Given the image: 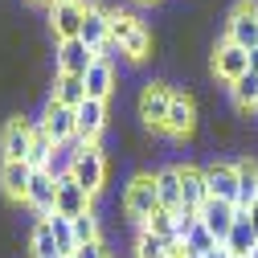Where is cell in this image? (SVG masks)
Returning <instances> with one entry per match:
<instances>
[{"mask_svg": "<svg viewBox=\"0 0 258 258\" xmlns=\"http://www.w3.org/2000/svg\"><path fill=\"white\" fill-rule=\"evenodd\" d=\"M111 41H119V49L127 53V61L152 57V29L136 13H123V9L111 13Z\"/></svg>", "mask_w": 258, "mask_h": 258, "instance_id": "obj_1", "label": "cell"}, {"mask_svg": "<svg viewBox=\"0 0 258 258\" xmlns=\"http://www.w3.org/2000/svg\"><path fill=\"white\" fill-rule=\"evenodd\" d=\"M156 209H160V197H156V172H136L132 180H127V188H123V213H127V221L144 225Z\"/></svg>", "mask_w": 258, "mask_h": 258, "instance_id": "obj_2", "label": "cell"}, {"mask_svg": "<svg viewBox=\"0 0 258 258\" xmlns=\"http://www.w3.org/2000/svg\"><path fill=\"white\" fill-rule=\"evenodd\" d=\"M66 176H74V184H82L90 197H99L103 184H107V152L99 144H82Z\"/></svg>", "mask_w": 258, "mask_h": 258, "instance_id": "obj_3", "label": "cell"}, {"mask_svg": "<svg viewBox=\"0 0 258 258\" xmlns=\"http://www.w3.org/2000/svg\"><path fill=\"white\" fill-rule=\"evenodd\" d=\"M172 94H176V90H172L168 82H144L140 103H136L140 123L152 127V132H164V119H168V107H172Z\"/></svg>", "mask_w": 258, "mask_h": 258, "instance_id": "obj_4", "label": "cell"}, {"mask_svg": "<svg viewBox=\"0 0 258 258\" xmlns=\"http://www.w3.org/2000/svg\"><path fill=\"white\" fill-rule=\"evenodd\" d=\"M221 37H230L246 53L258 49V5H254V0H238V5L230 9V21H225V33Z\"/></svg>", "mask_w": 258, "mask_h": 258, "instance_id": "obj_5", "label": "cell"}, {"mask_svg": "<svg viewBox=\"0 0 258 258\" xmlns=\"http://www.w3.org/2000/svg\"><path fill=\"white\" fill-rule=\"evenodd\" d=\"M209 70H213V78H221L225 86H230V82H238L250 70V53L242 45H234L230 37H221L213 45V53H209Z\"/></svg>", "mask_w": 258, "mask_h": 258, "instance_id": "obj_6", "label": "cell"}, {"mask_svg": "<svg viewBox=\"0 0 258 258\" xmlns=\"http://www.w3.org/2000/svg\"><path fill=\"white\" fill-rule=\"evenodd\" d=\"M99 61V53H94L82 37H70V41H53V74H78L86 78V70Z\"/></svg>", "mask_w": 258, "mask_h": 258, "instance_id": "obj_7", "label": "cell"}, {"mask_svg": "<svg viewBox=\"0 0 258 258\" xmlns=\"http://www.w3.org/2000/svg\"><path fill=\"white\" fill-rule=\"evenodd\" d=\"M86 5H90V0H49V29H53V41H70V37L82 33Z\"/></svg>", "mask_w": 258, "mask_h": 258, "instance_id": "obj_8", "label": "cell"}, {"mask_svg": "<svg viewBox=\"0 0 258 258\" xmlns=\"http://www.w3.org/2000/svg\"><path fill=\"white\" fill-rule=\"evenodd\" d=\"M33 132H37V119L13 115L5 123V132H0V156L5 160H29V152H33Z\"/></svg>", "mask_w": 258, "mask_h": 258, "instance_id": "obj_9", "label": "cell"}, {"mask_svg": "<svg viewBox=\"0 0 258 258\" xmlns=\"http://www.w3.org/2000/svg\"><path fill=\"white\" fill-rule=\"evenodd\" d=\"M197 132V99L192 94H172V107L164 119V136L168 140H188Z\"/></svg>", "mask_w": 258, "mask_h": 258, "instance_id": "obj_10", "label": "cell"}, {"mask_svg": "<svg viewBox=\"0 0 258 258\" xmlns=\"http://www.w3.org/2000/svg\"><path fill=\"white\" fill-rule=\"evenodd\" d=\"M41 127H45V136H49L53 144H70V140H78L74 107H61V103H53V99H45V107H41Z\"/></svg>", "mask_w": 258, "mask_h": 258, "instance_id": "obj_11", "label": "cell"}, {"mask_svg": "<svg viewBox=\"0 0 258 258\" xmlns=\"http://www.w3.org/2000/svg\"><path fill=\"white\" fill-rule=\"evenodd\" d=\"M111 5H103V0H90V5H86V21H82V41L94 49V53H99L107 41H111Z\"/></svg>", "mask_w": 258, "mask_h": 258, "instance_id": "obj_12", "label": "cell"}, {"mask_svg": "<svg viewBox=\"0 0 258 258\" xmlns=\"http://www.w3.org/2000/svg\"><path fill=\"white\" fill-rule=\"evenodd\" d=\"M107 103L103 99H86L74 107V123H78V140L82 144H99V136L107 132Z\"/></svg>", "mask_w": 258, "mask_h": 258, "instance_id": "obj_13", "label": "cell"}, {"mask_svg": "<svg viewBox=\"0 0 258 258\" xmlns=\"http://www.w3.org/2000/svg\"><path fill=\"white\" fill-rule=\"evenodd\" d=\"M205 188L213 201H238V164L230 160H217V164H205Z\"/></svg>", "mask_w": 258, "mask_h": 258, "instance_id": "obj_14", "label": "cell"}, {"mask_svg": "<svg viewBox=\"0 0 258 258\" xmlns=\"http://www.w3.org/2000/svg\"><path fill=\"white\" fill-rule=\"evenodd\" d=\"M90 192L82 188V184H74V176H57V201H53V213H61V217H82V213H90Z\"/></svg>", "mask_w": 258, "mask_h": 258, "instance_id": "obj_15", "label": "cell"}, {"mask_svg": "<svg viewBox=\"0 0 258 258\" xmlns=\"http://www.w3.org/2000/svg\"><path fill=\"white\" fill-rule=\"evenodd\" d=\"M53 201H57V176L53 172H33L29 192H25V205L33 209L37 217H49L53 213Z\"/></svg>", "mask_w": 258, "mask_h": 258, "instance_id": "obj_16", "label": "cell"}, {"mask_svg": "<svg viewBox=\"0 0 258 258\" xmlns=\"http://www.w3.org/2000/svg\"><path fill=\"white\" fill-rule=\"evenodd\" d=\"M197 217H201V225H205V230H209L217 242H225V234H230L234 221H238V205H230V201H213V197H209V201L201 205Z\"/></svg>", "mask_w": 258, "mask_h": 258, "instance_id": "obj_17", "label": "cell"}, {"mask_svg": "<svg viewBox=\"0 0 258 258\" xmlns=\"http://www.w3.org/2000/svg\"><path fill=\"white\" fill-rule=\"evenodd\" d=\"M29 180H33L29 160H5V164H0V192H5L9 201H25Z\"/></svg>", "mask_w": 258, "mask_h": 258, "instance_id": "obj_18", "label": "cell"}, {"mask_svg": "<svg viewBox=\"0 0 258 258\" xmlns=\"http://www.w3.org/2000/svg\"><path fill=\"white\" fill-rule=\"evenodd\" d=\"M209 201V188H205V168H192L180 164V209L201 213V205Z\"/></svg>", "mask_w": 258, "mask_h": 258, "instance_id": "obj_19", "label": "cell"}, {"mask_svg": "<svg viewBox=\"0 0 258 258\" xmlns=\"http://www.w3.org/2000/svg\"><path fill=\"white\" fill-rule=\"evenodd\" d=\"M258 246V234H254V225H250V213L238 209V221H234V230L225 234V250H230L234 258H250Z\"/></svg>", "mask_w": 258, "mask_h": 258, "instance_id": "obj_20", "label": "cell"}, {"mask_svg": "<svg viewBox=\"0 0 258 258\" xmlns=\"http://www.w3.org/2000/svg\"><path fill=\"white\" fill-rule=\"evenodd\" d=\"M86 99H103V103H111V94H115V66L111 61H94V66L86 70Z\"/></svg>", "mask_w": 258, "mask_h": 258, "instance_id": "obj_21", "label": "cell"}, {"mask_svg": "<svg viewBox=\"0 0 258 258\" xmlns=\"http://www.w3.org/2000/svg\"><path fill=\"white\" fill-rule=\"evenodd\" d=\"M156 197H160V209H180V164L156 168Z\"/></svg>", "mask_w": 258, "mask_h": 258, "instance_id": "obj_22", "label": "cell"}, {"mask_svg": "<svg viewBox=\"0 0 258 258\" xmlns=\"http://www.w3.org/2000/svg\"><path fill=\"white\" fill-rule=\"evenodd\" d=\"M49 99L61 103V107H78V103H86V82H82L78 74H53Z\"/></svg>", "mask_w": 258, "mask_h": 258, "instance_id": "obj_23", "label": "cell"}, {"mask_svg": "<svg viewBox=\"0 0 258 258\" xmlns=\"http://www.w3.org/2000/svg\"><path fill=\"white\" fill-rule=\"evenodd\" d=\"M258 201V160H238V209H250Z\"/></svg>", "mask_w": 258, "mask_h": 258, "instance_id": "obj_24", "label": "cell"}, {"mask_svg": "<svg viewBox=\"0 0 258 258\" xmlns=\"http://www.w3.org/2000/svg\"><path fill=\"white\" fill-rule=\"evenodd\" d=\"M29 258H61L57 242H53V230H49V217H41L29 234Z\"/></svg>", "mask_w": 258, "mask_h": 258, "instance_id": "obj_25", "label": "cell"}, {"mask_svg": "<svg viewBox=\"0 0 258 258\" xmlns=\"http://www.w3.org/2000/svg\"><path fill=\"white\" fill-rule=\"evenodd\" d=\"M225 90H230L234 107H242V111H258V74H254V70H246L238 82H230Z\"/></svg>", "mask_w": 258, "mask_h": 258, "instance_id": "obj_26", "label": "cell"}, {"mask_svg": "<svg viewBox=\"0 0 258 258\" xmlns=\"http://www.w3.org/2000/svg\"><path fill=\"white\" fill-rule=\"evenodd\" d=\"M144 230H152L156 238H164V242H180V234H176V209H156L144 221Z\"/></svg>", "mask_w": 258, "mask_h": 258, "instance_id": "obj_27", "label": "cell"}, {"mask_svg": "<svg viewBox=\"0 0 258 258\" xmlns=\"http://www.w3.org/2000/svg\"><path fill=\"white\" fill-rule=\"evenodd\" d=\"M49 230H53V242H57L61 258H74L78 242H74V230H70V217H61V213H49Z\"/></svg>", "mask_w": 258, "mask_h": 258, "instance_id": "obj_28", "label": "cell"}, {"mask_svg": "<svg viewBox=\"0 0 258 258\" xmlns=\"http://www.w3.org/2000/svg\"><path fill=\"white\" fill-rule=\"evenodd\" d=\"M70 230H74V242L86 246V242H103V230H99V213H82V217H70Z\"/></svg>", "mask_w": 258, "mask_h": 258, "instance_id": "obj_29", "label": "cell"}, {"mask_svg": "<svg viewBox=\"0 0 258 258\" xmlns=\"http://www.w3.org/2000/svg\"><path fill=\"white\" fill-rule=\"evenodd\" d=\"M168 246H172V242L156 238L152 230L140 225V234H136V258H168Z\"/></svg>", "mask_w": 258, "mask_h": 258, "instance_id": "obj_30", "label": "cell"}, {"mask_svg": "<svg viewBox=\"0 0 258 258\" xmlns=\"http://www.w3.org/2000/svg\"><path fill=\"white\" fill-rule=\"evenodd\" d=\"M180 242H184V250H188V254H197V258H201L205 250H213V246H217V238H213V234L205 230V225H201V221H197V225H192V230H188V234H184Z\"/></svg>", "mask_w": 258, "mask_h": 258, "instance_id": "obj_31", "label": "cell"}, {"mask_svg": "<svg viewBox=\"0 0 258 258\" xmlns=\"http://www.w3.org/2000/svg\"><path fill=\"white\" fill-rule=\"evenodd\" d=\"M74 258H111V254H107V246H103V242H86V246H78V250H74Z\"/></svg>", "mask_w": 258, "mask_h": 258, "instance_id": "obj_32", "label": "cell"}, {"mask_svg": "<svg viewBox=\"0 0 258 258\" xmlns=\"http://www.w3.org/2000/svg\"><path fill=\"white\" fill-rule=\"evenodd\" d=\"M201 258H234V254H230V250H225V242H217V246H213V250H205Z\"/></svg>", "mask_w": 258, "mask_h": 258, "instance_id": "obj_33", "label": "cell"}, {"mask_svg": "<svg viewBox=\"0 0 258 258\" xmlns=\"http://www.w3.org/2000/svg\"><path fill=\"white\" fill-rule=\"evenodd\" d=\"M168 258H197V254H188L184 242H172V246H168Z\"/></svg>", "mask_w": 258, "mask_h": 258, "instance_id": "obj_34", "label": "cell"}, {"mask_svg": "<svg viewBox=\"0 0 258 258\" xmlns=\"http://www.w3.org/2000/svg\"><path fill=\"white\" fill-rule=\"evenodd\" d=\"M246 213H250V225H254V234H258V201H254V205H250Z\"/></svg>", "mask_w": 258, "mask_h": 258, "instance_id": "obj_35", "label": "cell"}, {"mask_svg": "<svg viewBox=\"0 0 258 258\" xmlns=\"http://www.w3.org/2000/svg\"><path fill=\"white\" fill-rule=\"evenodd\" d=\"M250 70L258 74V49H250Z\"/></svg>", "mask_w": 258, "mask_h": 258, "instance_id": "obj_36", "label": "cell"}, {"mask_svg": "<svg viewBox=\"0 0 258 258\" xmlns=\"http://www.w3.org/2000/svg\"><path fill=\"white\" fill-rule=\"evenodd\" d=\"M250 258H258V246H254V254H250Z\"/></svg>", "mask_w": 258, "mask_h": 258, "instance_id": "obj_37", "label": "cell"}, {"mask_svg": "<svg viewBox=\"0 0 258 258\" xmlns=\"http://www.w3.org/2000/svg\"><path fill=\"white\" fill-rule=\"evenodd\" d=\"M144 5H152V0H144Z\"/></svg>", "mask_w": 258, "mask_h": 258, "instance_id": "obj_38", "label": "cell"}, {"mask_svg": "<svg viewBox=\"0 0 258 258\" xmlns=\"http://www.w3.org/2000/svg\"><path fill=\"white\" fill-rule=\"evenodd\" d=\"M45 5H49V0H45Z\"/></svg>", "mask_w": 258, "mask_h": 258, "instance_id": "obj_39", "label": "cell"}]
</instances>
